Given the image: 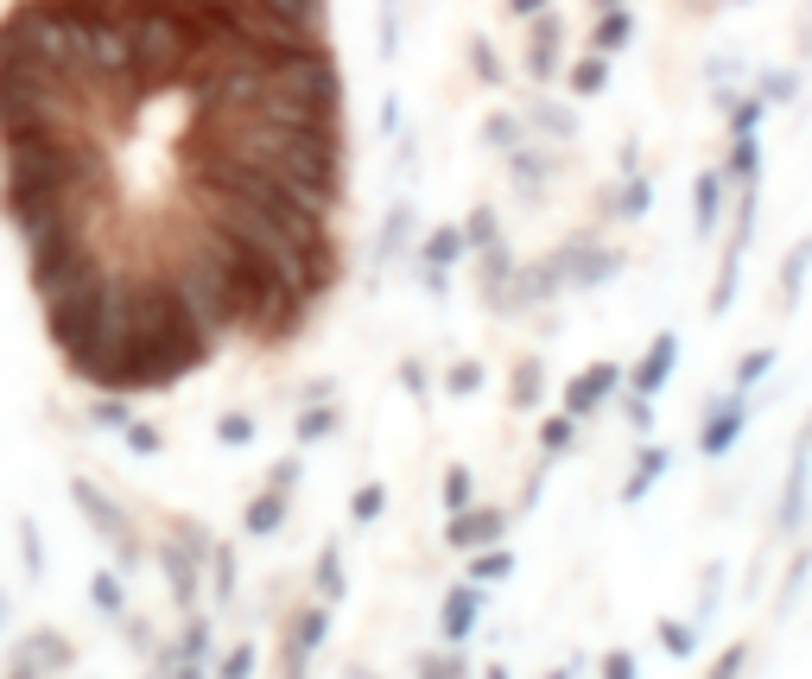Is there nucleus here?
<instances>
[{
    "label": "nucleus",
    "instance_id": "f257e3e1",
    "mask_svg": "<svg viewBox=\"0 0 812 679\" xmlns=\"http://www.w3.org/2000/svg\"><path fill=\"white\" fill-rule=\"evenodd\" d=\"M191 147L254 159L285 178H305L318 191H343V133L324 121H267L254 109H217L191 121Z\"/></svg>",
    "mask_w": 812,
    "mask_h": 679
},
{
    "label": "nucleus",
    "instance_id": "f03ea898",
    "mask_svg": "<svg viewBox=\"0 0 812 679\" xmlns=\"http://www.w3.org/2000/svg\"><path fill=\"white\" fill-rule=\"evenodd\" d=\"M128 311H133V343L121 388H172L191 369L217 356V337L184 311L172 273H128Z\"/></svg>",
    "mask_w": 812,
    "mask_h": 679
},
{
    "label": "nucleus",
    "instance_id": "7ed1b4c3",
    "mask_svg": "<svg viewBox=\"0 0 812 679\" xmlns=\"http://www.w3.org/2000/svg\"><path fill=\"white\" fill-rule=\"evenodd\" d=\"M184 184L203 198H242L267 217H280L305 248H330V217H337V191H318L305 178H285L273 166L217 153V147H184Z\"/></svg>",
    "mask_w": 812,
    "mask_h": 679
},
{
    "label": "nucleus",
    "instance_id": "20e7f679",
    "mask_svg": "<svg viewBox=\"0 0 812 679\" xmlns=\"http://www.w3.org/2000/svg\"><path fill=\"white\" fill-rule=\"evenodd\" d=\"M89 89L44 64H0V133L39 128V121H83Z\"/></svg>",
    "mask_w": 812,
    "mask_h": 679
},
{
    "label": "nucleus",
    "instance_id": "39448f33",
    "mask_svg": "<svg viewBox=\"0 0 812 679\" xmlns=\"http://www.w3.org/2000/svg\"><path fill=\"white\" fill-rule=\"evenodd\" d=\"M121 20H128L133 70H140L147 96H159V89H184V70H191V26L178 20L166 0H159V7H133V13H121Z\"/></svg>",
    "mask_w": 812,
    "mask_h": 679
},
{
    "label": "nucleus",
    "instance_id": "423d86ee",
    "mask_svg": "<svg viewBox=\"0 0 812 679\" xmlns=\"http://www.w3.org/2000/svg\"><path fill=\"white\" fill-rule=\"evenodd\" d=\"M203 552H210V533H198V527H178L172 540H159V566H166V578H172V597L191 610L198 603V566Z\"/></svg>",
    "mask_w": 812,
    "mask_h": 679
},
{
    "label": "nucleus",
    "instance_id": "0eeeda50",
    "mask_svg": "<svg viewBox=\"0 0 812 679\" xmlns=\"http://www.w3.org/2000/svg\"><path fill=\"white\" fill-rule=\"evenodd\" d=\"M743 426H749V400H743V388L736 395H724L711 413H704V426H699V451L704 458H724L730 445L743 439Z\"/></svg>",
    "mask_w": 812,
    "mask_h": 679
},
{
    "label": "nucleus",
    "instance_id": "6e6552de",
    "mask_svg": "<svg viewBox=\"0 0 812 679\" xmlns=\"http://www.w3.org/2000/svg\"><path fill=\"white\" fill-rule=\"evenodd\" d=\"M552 267H559V280L565 286H603V280H615L622 273V254L615 248H565V254H552Z\"/></svg>",
    "mask_w": 812,
    "mask_h": 679
},
{
    "label": "nucleus",
    "instance_id": "1a4fd4ad",
    "mask_svg": "<svg viewBox=\"0 0 812 679\" xmlns=\"http://www.w3.org/2000/svg\"><path fill=\"white\" fill-rule=\"evenodd\" d=\"M70 496H77V508L89 515V527H96V533H102L121 559H133V533L121 527V508H114L109 496H96V482H70Z\"/></svg>",
    "mask_w": 812,
    "mask_h": 679
},
{
    "label": "nucleus",
    "instance_id": "9d476101",
    "mask_svg": "<svg viewBox=\"0 0 812 679\" xmlns=\"http://www.w3.org/2000/svg\"><path fill=\"white\" fill-rule=\"evenodd\" d=\"M502 527H508L502 508H458V515L444 521V540L458 552H477V547H489V540H502Z\"/></svg>",
    "mask_w": 812,
    "mask_h": 679
},
{
    "label": "nucleus",
    "instance_id": "9b49d317",
    "mask_svg": "<svg viewBox=\"0 0 812 679\" xmlns=\"http://www.w3.org/2000/svg\"><path fill=\"white\" fill-rule=\"evenodd\" d=\"M615 381H622V375H615V362H591V369H584V375H578V381L565 388V413H571V419H591L597 407L615 395Z\"/></svg>",
    "mask_w": 812,
    "mask_h": 679
},
{
    "label": "nucleus",
    "instance_id": "f8f14e48",
    "mask_svg": "<svg viewBox=\"0 0 812 679\" xmlns=\"http://www.w3.org/2000/svg\"><path fill=\"white\" fill-rule=\"evenodd\" d=\"M463 254H470V236H463V229H432V236H425V254H419V261H425V286L444 292V273H451Z\"/></svg>",
    "mask_w": 812,
    "mask_h": 679
},
{
    "label": "nucleus",
    "instance_id": "ddd939ff",
    "mask_svg": "<svg viewBox=\"0 0 812 679\" xmlns=\"http://www.w3.org/2000/svg\"><path fill=\"white\" fill-rule=\"evenodd\" d=\"M673 362H680V337L673 330H660L654 343H648V356H641V369H635V395L654 400L666 381H673Z\"/></svg>",
    "mask_w": 812,
    "mask_h": 679
},
{
    "label": "nucleus",
    "instance_id": "4468645a",
    "mask_svg": "<svg viewBox=\"0 0 812 679\" xmlns=\"http://www.w3.org/2000/svg\"><path fill=\"white\" fill-rule=\"evenodd\" d=\"M559 39H565V26L559 13H533V51H528V77L547 83L552 70H559Z\"/></svg>",
    "mask_w": 812,
    "mask_h": 679
},
{
    "label": "nucleus",
    "instance_id": "2eb2a0df",
    "mask_svg": "<svg viewBox=\"0 0 812 679\" xmlns=\"http://www.w3.org/2000/svg\"><path fill=\"white\" fill-rule=\"evenodd\" d=\"M477 616H483V591L477 585H463V591H451L444 597V641H470L477 636Z\"/></svg>",
    "mask_w": 812,
    "mask_h": 679
},
{
    "label": "nucleus",
    "instance_id": "dca6fc26",
    "mask_svg": "<svg viewBox=\"0 0 812 679\" xmlns=\"http://www.w3.org/2000/svg\"><path fill=\"white\" fill-rule=\"evenodd\" d=\"M70 667V641L58 636H32L26 648H13V673H58Z\"/></svg>",
    "mask_w": 812,
    "mask_h": 679
},
{
    "label": "nucleus",
    "instance_id": "f3484780",
    "mask_svg": "<svg viewBox=\"0 0 812 679\" xmlns=\"http://www.w3.org/2000/svg\"><path fill=\"white\" fill-rule=\"evenodd\" d=\"M718 217H724V178L699 172V184H692V222H699V236H718Z\"/></svg>",
    "mask_w": 812,
    "mask_h": 679
},
{
    "label": "nucleus",
    "instance_id": "a211bd4d",
    "mask_svg": "<svg viewBox=\"0 0 812 679\" xmlns=\"http://www.w3.org/2000/svg\"><path fill=\"white\" fill-rule=\"evenodd\" d=\"M666 463H673V451H666V445L641 451V458H635V477L622 482V502H641V496H648V489H654V482L666 477Z\"/></svg>",
    "mask_w": 812,
    "mask_h": 679
},
{
    "label": "nucleus",
    "instance_id": "6ab92c4d",
    "mask_svg": "<svg viewBox=\"0 0 812 679\" xmlns=\"http://www.w3.org/2000/svg\"><path fill=\"white\" fill-rule=\"evenodd\" d=\"M635 39V13L629 7H603V20H597V39H591V51H622V44Z\"/></svg>",
    "mask_w": 812,
    "mask_h": 679
},
{
    "label": "nucleus",
    "instance_id": "aec40b11",
    "mask_svg": "<svg viewBox=\"0 0 812 679\" xmlns=\"http://www.w3.org/2000/svg\"><path fill=\"white\" fill-rule=\"evenodd\" d=\"M198 660H210V622H203V616H191L184 648H178V655H166V667H172V673H198Z\"/></svg>",
    "mask_w": 812,
    "mask_h": 679
},
{
    "label": "nucleus",
    "instance_id": "412c9836",
    "mask_svg": "<svg viewBox=\"0 0 812 679\" xmlns=\"http://www.w3.org/2000/svg\"><path fill=\"white\" fill-rule=\"evenodd\" d=\"M280 521H285V489H267V496H254V502H248V515H242L248 533H280Z\"/></svg>",
    "mask_w": 812,
    "mask_h": 679
},
{
    "label": "nucleus",
    "instance_id": "4be33fe9",
    "mask_svg": "<svg viewBox=\"0 0 812 679\" xmlns=\"http://www.w3.org/2000/svg\"><path fill=\"white\" fill-rule=\"evenodd\" d=\"M324 636H330V610H305L299 629H292V660H311L324 648Z\"/></svg>",
    "mask_w": 812,
    "mask_h": 679
},
{
    "label": "nucleus",
    "instance_id": "5701e85b",
    "mask_svg": "<svg viewBox=\"0 0 812 679\" xmlns=\"http://www.w3.org/2000/svg\"><path fill=\"white\" fill-rule=\"evenodd\" d=\"M806 477H812V463H806V445L793 451V482H788V496H781V527H800V508H806Z\"/></svg>",
    "mask_w": 812,
    "mask_h": 679
},
{
    "label": "nucleus",
    "instance_id": "b1692460",
    "mask_svg": "<svg viewBox=\"0 0 812 679\" xmlns=\"http://www.w3.org/2000/svg\"><path fill=\"white\" fill-rule=\"evenodd\" d=\"M267 7H280V13H285L292 26H299V32L324 39V13H330V0H267Z\"/></svg>",
    "mask_w": 812,
    "mask_h": 679
},
{
    "label": "nucleus",
    "instance_id": "393cba45",
    "mask_svg": "<svg viewBox=\"0 0 812 679\" xmlns=\"http://www.w3.org/2000/svg\"><path fill=\"white\" fill-rule=\"evenodd\" d=\"M508 571H514V552H502L489 540V547H477V559H470V585H502Z\"/></svg>",
    "mask_w": 812,
    "mask_h": 679
},
{
    "label": "nucleus",
    "instance_id": "a878e982",
    "mask_svg": "<svg viewBox=\"0 0 812 679\" xmlns=\"http://www.w3.org/2000/svg\"><path fill=\"white\" fill-rule=\"evenodd\" d=\"M806 267H812V236H800L793 241V254H788V267H781V299H800V286H806Z\"/></svg>",
    "mask_w": 812,
    "mask_h": 679
},
{
    "label": "nucleus",
    "instance_id": "bb28decb",
    "mask_svg": "<svg viewBox=\"0 0 812 679\" xmlns=\"http://www.w3.org/2000/svg\"><path fill=\"white\" fill-rule=\"evenodd\" d=\"M571 96H597V89L610 83V58H603V51H591V58H584V64H571Z\"/></svg>",
    "mask_w": 812,
    "mask_h": 679
},
{
    "label": "nucleus",
    "instance_id": "cd10ccee",
    "mask_svg": "<svg viewBox=\"0 0 812 679\" xmlns=\"http://www.w3.org/2000/svg\"><path fill=\"white\" fill-rule=\"evenodd\" d=\"M762 172V147H755V133H736V147H730V178L736 184H755Z\"/></svg>",
    "mask_w": 812,
    "mask_h": 679
},
{
    "label": "nucleus",
    "instance_id": "c85d7f7f",
    "mask_svg": "<svg viewBox=\"0 0 812 679\" xmlns=\"http://www.w3.org/2000/svg\"><path fill=\"white\" fill-rule=\"evenodd\" d=\"M648 203H654L648 178H629V184L615 191V217H622V222H641V217H648Z\"/></svg>",
    "mask_w": 812,
    "mask_h": 679
},
{
    "label": "nucleus",
    "instance_id": "c756f323",
    "mask_svg": "<svg viewBox=\"0 0 812 679\" xmlns=\"http://www.w3.org/2000/svg\"><path fill=\"white\" fill-rule=\"evenodd\" d=\"M89 597H96V610L102 616H128V591H121V578H109V571L89 578Z\"/></svg>",
    "mask_w": 812,
    "mask_h": 679
},
{
    "label": "nucleus",
    "instance_id": "7c9ffc66",
    "mask_svg": "<svg viewBox=\"0 0 812 679\" xmlns=\"http://www.w3.org/2000/svg\"><path fill=\"white\" fill-rule=\"evenodd\" d=\"M381 508H388V489H381V482H362V489H355V502H350V515L369 527V521H381Z\"/></svg>",
    "mask_w": 812,
    "mask_h": 679
},
{
    "label": "nucleus",
    "instance_id": "2f4dec72",
    "mask_svg": "<svg viewBox=\"0 0 812 679\" xmlns=\"http://www.w3.org/2000/svg\"><path fill=\"white\" fill-rule=\"evenodd\" d=\"M324 432H337V407H324V400H318V407H305V413H299V439H324Z\"/></svg>",
    "mask_w": 812,
    "mask_h": 679
},
{
    "label": "nucleus",
    "instance_id": "473e14b6",
    "mask_svg": "<svg viewBox=\"0 0 812 679\" xmlns=\"http://www.w3.org/2000/svg\"><path fill=\"white\" fill-rule=\"evenodd\" d=\"M769 369H774V350H749L743 362H736V388H755V381H769Z\"/></svg>",
    "mask_w": 812,
    "mask_h": 679
},
{
    "label": "nucleus",
    "instance_id": "72a5a7b5",
    "mask_svg": "<svg viewBox=\"0 0 812 679\" xmlns=\"http://www.w3.org/2000/svg\"><path fill=\"white\" fill-rule=\"evenodd\" d=\"M762 114H769V102H762V96L730 102V133H755V128H762Z\"/></svg>",
    "mask_w": 812,
    "mask_h": 679
},
{
    "label": "nucleus",
    "instance_id": "f704fd0d",
    "mask_svg": "<svg viewBox=\"0 0 812 679\" xmlns=\"http://www.w3.org/2000/svg\"><path fill=\"white\" fill-rule=\"evenodd\" d=\"M121 439H128V451H133V458H159V451H166V439H159L153 426H133V419L121 426Z\"/></svg>",
    "mask_w": 812,
    "mask_h": 679
},
{
    "label": "nucleus",
    "instance_id": "c9c22d12",
    "mask_svg": "<svg viewBox=\"0 0 812 679\" xmlns=\"http://www.w3.org/2000/svg\"><path fill=\"white\" fill-rule=\"evenodd\" d=\"M483 140H489V147H508V153H514V147H521V121H514V114H489Z\"/></svg>",
    "mask_w": 812,
    "mask_h": 679
},
{
    "label": "nucleus",
    "instance_id": "e433bc0d",
    "mask_svg": "<svg viewBox=\"0 0 812 679\" xmlns=\"http://www.w3.org/2000/svg\"><path fill=\"white\" fill-rule=\"evenodd\" d=\"M470 70H477L483 83H502V64H495V44L489 39H470Z\"/></svg>",
    "mask_w": 812,
    "mask_h": 679
},
{
    "label": "nucleus",
    "instance_id": "4c0bfd02",
    "mask_svg": "<svg viewBox=\"0 0 812 679\" xmlns=\"http://www.w3.org/2000/svg\"><path fill=\"white\" fill-rule=\"evenodd\" d=\"M217 439L242 451V445H254V419H248V413H229V419H217Z\"/></svg>",
    "mask_w": 812,
    "mask_h": 679
},
{
    "label": "nucleus",
    "instance_id": "58836bf2",
    "mask_svg": "<svg viewBox=\"0 0 812 679\" xmlns=\"http://www.w3.org/2000/svg\"><path fill=\"white\" fill-rule=\"evenodd\" d=\"M210 578H217V597L235 591V552L229 547H210Z\"/></svg>",
    "mask_w": 812,
    "mask_h": 679
},
{
    "label": "nucleus",
    "instance_id": "ea45409f",
    "mask_svg": "<svg viewBox=\"0 0 812 679\" xmlns=\"http://www.w3.org/2000/svg\"><path fill=\"white\" fill-rule=\"evenodd\" d=\"M781 96H800V77H793V70H769V77H762V102H781Z\"/></svg>",
    "mask_w": 812,
    "mask_h": 679
},
{
    "label": "nucleus",
    "instance_id": "a19ab883",
    "mask_svg": "<svg viewBox=\"0 0 812 679\" xmlns=\"http://www.w3.org/2000/svg\"><path fill=\"white\" fill-rule=\"evenodd\" d=\"M508 166H514V178H521L528 191H533V184H540V178L552 172V166H547V153H514V159H508Z\"/></svg>",
    "mask_w": 812,
    "mask_h": 679
},
{
    "label": "nucleus",
    "instance_id": "79ce46f5",
    "mask_svg": "<svg viewBox=\"0 0 812 679\" xmlns=\"http://www.w3.org/2000/svg\"><path fill=\"white\" fill-rule=\"evenodd\" d=\"M540 400V362H521V375H514V407H533Z\"/></svg>",
    "mask_w": 812,
    "mask_h": 679
},
{
    "label": "nucleus",
    "instance_id": "37998d69",
    "mask_svg": "<svg viewBox=\"0 0 812 679\" xmlns=\"http://www.w3.org/2000/svg\"><path fill=\"white\" fill-rule=\"evenodd\" d=\"M571 426H578V419H547V426H540V445H547V451H552V458H559V451H565V445H571Z\"/></svg>",
    "mask_w": 812,
    "mask_h": 679
},
{
    "label": "nucleus",
    "instance_id": "c03bdc74",
    "mask_svg": "<svg viewBox=\"0 0 812 679\" xmlns=\"http://www.w3.org/2000/svg\"><path fill=\"white\" fill-rule=\"evenodd\" d=\"M318 591L343 597V566H337V552H330V547H324V559H318Z\"/></svg>",
    "mask_w": 812,
    "mask_h": 679
},
{
    "label": "nucleus",
    "instance_id": "a18cd8bd",
    "mask_svg": "<svg viewBox=\"0 0 812 679\" xmlns=\"http://www.w3.org/2000/svg\"><path fill=\"white\" fill-rule=\"evenodd\" d=\"M444 388H451V395H477V388H483V369H477V362H458V369L444 375Z\"/></svg>",
    "mask_w": 812,
    "mask_h": 679
},
{
    "label": "nucleus",
    "instance_id": "49530a36",
    "mask_svg": "<svg viewBox=\"0 0 812 679\" xmlns=\"http://www.w3.org/2000/svg\"><path fill=\"white\" fill-rule=\"evenodd\" d=\"M660 648H666V655H692V629H685V622H660Z\"/></svg>",
    "mask_w": 812,
    "mask_h": 679
},
{
    "label": "nucleus",
    "instance_id": "de8ad7c7",
    "mask_svg": "<svg viewBox=\"0 0 812 679\" xmlns=\"http://www.w3.org/2000/svg\"><path fill=\"white\" fill-rule=\"evenodd\" d=\"M96 426H109V432H121V426H128V400H121V388L96 407Z\"/></svg>",
    "mask_w": 812,
    "mask_h": 679
},
{
    "label": "nucleus",
    "instance_id": "09e8293b",
    "mask_svg": "<svg viewBox=\"0 0 812 679\" xmlns=\"http://www.w3.org/2000/svg\"><path fill=\"white\" fill-rule=\"evenodd\" d=\"M463 236H470V248H495V210H477Z\"/></svg>",
    "mask_w": 812,
    "mask_h": 679
},
{
    "label": "nucleus",
    "instance_id": "8fccbe9b",
    "mask_svg": "<svg viewBox=\"0 0 812 679\" xmlns=\"http://www.w3.org/2000/svg\"><path fill=\"white\" fill-rule=\"evenodd\" d=\"M444 508H451V515L470 508V470H451V477H444Z\"/></svg>",
    "mask_w": 812,
    "mask_h": 679
},
{
    "label": "nucleus",
    "instance_id": "3c124183",
    "mask_svg": "<svg viewBox=\"0 0 812 679\" xmlns=\"http://www.w3.org/2000/svg\"><path fill=\"white\" fill-rule=\"evenodd\" d=\"M20 547H26V571H44V552H39V527L20 521Z\"/></svg>",
    "mask_w": 812,
    "mask_h": 679
},
{
    "label": "nucleus",
    "instance_id": "603ef678",
    "mask_svg": "<svg viewBox=\"0 0 812 679\" xmlns=\"http://www.w3.org/2000/svg\"><path fill=\"white\" fill-rule=\"evenodd\" d=\"M629 426H635V432H648V426H654V407H648V395H629Z\"/></svg>",
    "mask_w": 812,
    "mask_h": 679
},
{
    "label": "nucleus",
    "instance_id": "864d4df0",
    "mask_svg": "<svg viewBox=\"0 0 812 679\" xmlns=\"http://www.w3.org/2000/svg\"><path fill=\"white\" fill-rule=\"evenodd\" d=\"M533 121H540L547 133H565V140H571V128H578V121H571V114H559V109H540Z\"/></svg>",
    "mask_w": 812,
    "mask_h": 679
},
{
    "label": "nucleus",
    "instance_id": "5fc2aeb1",
    "mask_svg": "<svg viewBox=\"0 0 812 679\" xmlns=\"http://www.w3.org/2000/svg\"><path fill=\"white\" fill-rule=\"evenodd\" d=\"M222 673H229V679H248V673H254V655H248V648H235V655L222 660Z\"/></svg>",
    "mask_w": 812,
    "mask_h": 679
},
{
    "label": "nucleus",
    "instance_id": "6e6d98bb",
    "mask_svg": "<svg viewBox=\"0 0 812 679\" xmlns=\"http://www.w3.org/2000/svg\"><path fill=\"white\" fill-rule=\"evenodd\" d=\"M419 673H439V679H444V673H463V660H458V655H439V660H425Z\"/></svg>",
    "mask_w": 812,
    "mask_h": 679
},
{
    "label": "nucleus",
    "instance_id": "4d7b16f0",
    "mask_svg": "<svg viewBox=\"0 0 812 679\" xmlns=\"http://www.w3.org/2000/svg\"><path fill=\"white\" fill-rule=\"evenodd\" d=\"M552 0H508V13H514V20H533V13H547Z\"/></svg>",
    "mask_w": 812,
    "mask_h": 679
},
{
    "label": "nucleus",
    "instance_id": "13d9d810",
    "mask_svg": "<svg viewBox=\"0 0 812 679\" xmlns=\"http://www.w3.org/2000/svg\"><path fill=\"white\" fill-rule=\"evenodd\" d=\"M603 673H610V679H629V673H635V660H629V655H610V660H603Z\"/></svg>",
    "mask_w": 812,
    "mask_h": 679
},
{
    "label": "nucleus",
    "instance_id": "bf43d9fd",
    "mask_svg": "<svg viewBox=\"0 0 812 679\" xmlns=\"http://www.w3.org/2000/svg\"><path fill=\"white\" fill-rule=\"evenodd\" d=\"M743 660H749V648H730V655L718 660V673H743Z\"/></svg>",
    "mask_w": 812,
    "mask_h": 679
},
{
    "label": "nucleus",
    "instance_id": "052dcab7",
    "mask_svg": "<svg viewBox=\"0 0 812 679\" xmlns=\"http://www.w3.org/2000/svg\"><path fill=\"white\" fill-rule=\"evenodd\" d=\"M133 7H159V0H114V13H133Z\"/></svg>",
    "mask_w": 812,
    "mask_h": 679
}]
</instances>
